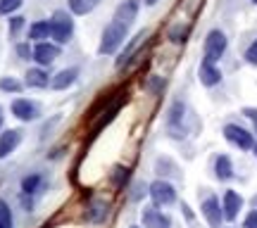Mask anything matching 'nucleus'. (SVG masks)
Returning <instances> with one entry per match:
<instances>
[{
	"label": "nucleus",
	"instance_id": "nucleus-1",
	"mask_svg": "<svg viewBox=\"0 0 257 228\" xmlns=\"http://www.w3.org/2000/svg\"><path fill=\"white\" fill-rule=\"evenodd\" d=\"M136 15H138V0H124L119 8L114 10L112 22L105 27V31H102L100 48H98L100 55H112V53L119 50V46L124 43V38H126V34H128V27H131L134 19H136Z\"/></svg>",
	"mask_w": 257,
	"mask_h": 228
},
{
	"label": "nucleus",
	"instance_id": "nucleus-2",
	"mask_svg": "<svg viewBox=\"0 0 257 228\" xmlns=\"http://www.w3.org/2000/svg\"><path fill=\"white\" fill-rule=\"evenodd\" d=\"M50 36L55 38L57 43H67V41H72V34H74V19L72 15H67L62 10H57L53 12V17H50Z\"/></svg>",
	"mask_w": 257,
	"mask_h": 228
},
{
	"label": "nucleus",
	"instance_id": "nucleus-3",
	"mask_svg": "<svg viewBox=\"0 0 257 228\" xmlns=\"http://www.w3.org/2000/svg\"><path fill=\"white\" fill-rule=\"evenodd\" d=\"M148 195H150V200H153L155 207H169V204L176 202L174 185L167 181H153L148 185Z\"/></svg>",
	"mask_w": 257,
	"mask_h": 228
},
{
	"label": "nucleus",
	"instance_id": "nucleus-4",
	"mask_svg": "<svg viewBox=\"0 0 257 228\" xmlns=\"http://www.w3.org/2000/svg\"><path fill=\"white\" fill-rule=\"evenodd\" d=\"M167 131L172 138H186L188 126H186V105L184 102H174L169 117H167Z\"/></svg>",
	"mask_w": 257,
	"mask_h": 228
},
{
	"label": "nucleus",
	"instance_id": "nucleus-5",
	"mask_svg": "<svg viewBox=\"0 0 257 228\" xmlns=\"http://www.w3.org/2000/svg\"><path fill=\"white\" fill-rule=\"evenodd\" d=\"M226 46H229V41H226V36H224V31L212 29L210 34H207V38H205V60L212 62V64L217 62V60H221Z\"/></svg>",
	"mask_w": 257,
	"mask_h": 228
},
{
	"label": "nucleus",
	"instance_id": "nucleus-6",
	"mask_svg": "<svg viewBox=\"0 0 257 228\" xmlns=\"http://www.w3.org/2000/svg\"><path fill=\"white\" fill-rule=\"evenodd\" d=\"M121 105H124V93H117V98H114V100H112L110 105H107V107L100 112V114H93V117H95V121H93V136H98L102 128L107 126L112 119L119 114Z\"/></svg>",
	"mask_w": 257,
	"mask_h": 228
},
{
	"label": "nucleus",
	"instance_id": "nucleus-7",
	"mask_svg": "<svg viewBox=\"0 0 257 228\" xmlns=\"http://www.w3.org/2000/svg\"><path fill=\"white\" fill-rule=\"evenodd\" d=\"M224 138H226L229 143H233L236 147H240V150H252V147H255L252 133L245 131L243 126H236V124H226V126H224Z\"/></svg>",
	"mask_w": 257,
	"mask_h": 228
},
{
	"label": "nucleus",
	"instance_id": "nucleus-8",
	"mask_svg": "<svg viewBox=\"0 0 257 228\" xmlns=\"http://www.w3.org/2000/svg\"><path fill=\"white\" fill-rule=\"evenodd\" d=\"M200 211H202V216H205V221H207L212 228L221 226V221H224V211H221V202L217 200L214 195H210V197H205V200H202Z\"/></svg>",
	"mask_w": 257,
	"mask_h": 228
},
{
	"label": "nucleus",
	"instance_id": "nucleus-9",
	"mask_svg": "<svg viewBox=\"0 0 257 228\" xmlns=\"http://www.w3.org/2000/svg\"><path fill=\"white\" fill-rule=\"evenodd\" d=\"M141 221H143V228H172V219L160 211V207H146L141 211Z\"/></svg>",
	"mask_w": 257,
	"mask_h": 228
},
{
	"label": "nucleus",
	"instance_id": "nucleus-10",
	"mask_svg": "<svg viewBox=\"0 0 257 228\" xmlns=\"http://www.w3.org/2000/svg\"><path fill=\"white\" fill-rule=\"evenodd\" d=\"M19 143H22V131H19V128L3 131V133H0V159H5V157L12 155V152L17 150Z\"/></svg>",
	"mask_w": 257,
	"mask_h": 228
},
{
	"label": "nucleus",
	"instance_id": "nucleus-11",
	"mask_svg": "<svg viewBox=\"0 0 257 228\" xmlns=\"http://www.w3.org/2000/svg\"><path fill=\"white\" fill-rule=\"evenodd\" d=\"M60 57V46H53V43H36L34 48V60H36L41 67H48V64H53Z\"/></svg>",
	"mask_w": 257,
	"mask_h": 228
},
{
	"label": "nucleus",
	"instance_id": "nucleus-12",
	"mask_svg": "<svg viewBox=\"0 0 257 228\" xmlns=\"http://www.w3.org/2000/svg\"><path fill=\"white\" fill-rule=\"evenodd\" d=\"M240 207H243V197L236 190H226L224 192V202H221V211H224V219L233 221L238 216Z\"/></svg>",
	"mask_w": 257,
	"mask_h": 228
},
{
	"label": "nucleus",
	"instance_id": "nucleus-13",
	"mask_svg": "<svg viewBox=\"0 0 257 228\" xmlns=\"http://www.w3.org/2000/svg\"><path fill=\"white\" fill-rule=\"evenodd\" d=\"M12 114L19 121H34L38 117V105L31 100H24V98H17V100L12 102Z\"/></svg>",
	"mask_w": 257,
	"mask_h": 228
},
{
	"label": "nucleus",
	"instance_id": "nucleus-14",
	"mask_svg": "<svg viewBox=\"0 0 257 228\" xmlns=\"http://www.w3.org/2000/svg\"><path fill=\"white\" fill-rule=\"evenodd\" d=\"M107 211H110L107 202L95 197V200H91L88 202V207H86V219L91 221V223H102L105 216H107Z\"/></svg>",
	"mask_w": 257,
	"mask_h": 228
},
{
	"label": "nucleus",
	"instance_id": "nucleus-15",
	"mask_svg": "<svg viewBox=\"0 0 257 228\" xmlns=\"http://www.w3.org/2000/svg\"><path fill=\"white\" fill-rule=\"evenodd\" d=\"M76 76H79V69H62L50 79V86H53V91H64L76 81Z\"/></svg>",
	"mask_w": 257,
	"mask_h": 228
},
{
	"label": "nucleus",
	"instance_id": "nucleus-16",
	"mask_svg": "<svg viewBox=\"0 0 257 228\" xmlns=\"http://www.w3.org/2000/svg\"><path fill=\"white\" fill-rule=\"evenodd\" d=\"M219 81H221V72L212 62L205 60V62L200 64V83L207 86V88H212V86H217Z\"/></svg>",
	"mask_w": 257,
	"mask_h": 228
},
{
	"label": "nucleus",
	"instance_id": "nucleus-17",
	"mask_svg": "<svg viewBox=\"0 0 257 228\" xmlns=\"http://www.w3.org/2000/svg\"><path fill=\"white\" fill-rule=\"evenodd\" d=\"M214 176H217L219 181L233 178V162H231L229 155H219L214 159Z\"/></svg>",
	"mask_w": 257,
	"mask_h": 228
},
{
	"label": "nucleus",
	"instance_id": "nucleus-18",
	"mask_svg": "<svg viewBox=\"0 0 257 228\" xmlns=\"http://www.w3.org/2000/svg\"><path fill=\"white\" fill-rule=\"evenodd\" d=\"M146 36H148V31H141V34H138V36L131 41V46H126L124 50H121V55L117 57V67H119V69H121V67H126L128 60H134V55H136L138 46L143 43V38H146Z\"/></svg>",
	"mask_w": 257,
	"mask_h": 228
},
{
	"label": "nucleus",
	"instance_id": "nucleus-19",
	"mask_svg": "<svg viewBox=\"0 0 257 228\" xmlns=\"http://www.w3.org/2000/svg\"><path fill=\"white\" fill-rule=\"evenodd\" d=\"M27 86L29 88H48V86H50V76H48L43 69H29Z\"/></svg>",
	"mask_w": 257,
	"mask_h": 228
},
{
	"label": "nucleus",
	"instance_id": "nucleus-20",
	"mask_svg": "<svg viewBox=\"0 0 257 228\" xmlns=\"http://www.w3.org/2000/svg\"><path fill=\"white\" fill-rule=\"evenodd\" d=\"M100 0H67V5L72 10V15H88L98 8Z\"/></svg>",
	"mask_w": 257,
	"mask_h": 228
},
{
	"label": "nucleus",
	"instance_id": "nucleus-21",
	"mask_svg": "<svg viewBox=\"0 0 257 228\" xmlns=\"http://www.w3.org/2000/svg\"><path fill=\"white\" fill-rule=\"evenodd\" d=\"M128 169L126 166H121V164H117V166H112V171H110V183L119 190V188H124L126 185V181H128Z\"/></svg>",
	"mask_w": 257,
	"mask_h": 228
},
{
	"label": "nucleus",
	"instance_id": "nucleus-22",
	"mask_svg": "<svg viewBox=\"0 0 257 228\" xmlns=\"http://www.w3.org/2000/svg\"><path fill=\"white\" fill-rule=\"evenodd\" d=\"M41 183H43L41 173H29V176L22 178V192H24V195H34V192L41 188Z\"/></svg>",
	"mask_w": 257,
	"mask_h": 228
},
{
	"label": "nucleus",
	"instance_id": "nucleus-23",
	"mask_svg": "<svg viewBox=\"0 0 257 228\" xmlns=\"http://www.w3.org/2000/svg\"><path fill=\"white\" fill-rule=\"evenodd\" d=\"M29 38L43 43V38H50V24H48V22H36L34 27L29 29Z\"/></svg>",
	"mask_w": 257,
	"mask_h": 228
},
{
	"label": "nucleus",
	"instance_id": "nucleus-24",
	"mask_svg": "<svg viewBox=\"0 0 257 228\" xmlns=\"http://www.w3.org/2000/svg\"><path fill=\"white\" fill-rule=\"evenodd\" d=\"M22 88H24V86H22L17 79H12V76H10V79H0V91H5V93H22Z\"/></svg>",
	"mask_w": 257,
	"mask_h": 228
},
{
	"label": "nucleus",
	"instance_id": "nucleus-25",
	"mask_svg": "<svg viewBox=\"0 0 257 228\" xmlns=\"http://www.w3.org/2000/svg\"><path fill=\"white\" fill-rule=\"evenodd\" d=\"M0 228H12V211L3 200H0Z\"/></svg>",
	"mask_w": 257,
	"mask_h": 228
},
{
	"label": "nucleus",
	"instance_id": "nucleus-26",
	"mask_svg": "<svg viewBox=\"0 0 257 228\" xmlns=\"http://www.w3.org/2000/svg\"><path fill=\"white\" fill-rule=\"evenodd\" d=\"M24 0H0V15H12L15 10L22 8Z\"/></svg>",
	"mask_w": 257,
	"mask_h": 228
},
{
	"label": "nucleus",
	"instance_id": "nucleus-27",
	"mask_svg": "<svg viewBox=\"0 0 257 228\" xmlns=\"http://www.w3.org/2000/svg\"><path fill=\"white\" fill-rule=\"evenodd\" d=\"M22 27H24V17H12L10 19V34H12V36H17Z\"/></svg>",
	"mask_w": 257,
	"mask_h": 228
},
{
	"label": "nucleus",
	"instance_id": "nucleus-28",
	"mask_svg": "<svg viewBox=\"0 0 257 228\" xmlns=\"http://www.w3.org/2000/svg\"><path fill=\"white\" fill-rule=\"evenodd\" d=\"M243 228H257V209L248 211V216L243 219Z\"/></svg>",
	"mask_w": 257,
	"mask_h": 228
},
{
	"label": "nucleus",
	"instance_id": "nucleus-29",
	"mask_svg": "<svg viewBox=\"0 0 257 228\" xmlns=\"http://www.w3.org/2000/svg\"><path fill=\"white\" fill-rule=\"evenodd\" d=\"M17 53H19V57H22V60H34V50H31L27 43H19Z\"/></svg>",
	"mask_w": 257,
	"mask_h": 228
},
{
	"label": "nucleus",
	"instance_id": "nucleus-30",
	"mask_svg": "<svg viewBox=\"0 0 257 228\" xmlns=\"http://www.w3.org/2000/svg\"><path fill=\"white\" fill-rule=\"evenodd\" d=\"M245 60H248L250 64H257V41L245 50Z\"/></svg>",
	"mask_w": 257,
	"mask_h": 228
},
{
	"label": "nucleus",
	"instance_id": "nucleus-31",
	"mask_svg": "<svg viewBox=\"0 0 257 228\" xmlns=\"http://www.w3.org/2000/svg\"><path fill=\"white\" fill-rule=\"evenodd\" d=\"M243 114H245V117L252 121V126H255V133H257V110H255V107H245V110H243Z\"/></svg>",
	"mask_w": 257,
	"mask_h": 228
},
{
	"label": "nucleus",
	"instance_id": "nucleus-32",
	"mask_svg": "<svg viewBox=\"0 0 257 228\" xmlns=\"http://www.w3.org/2000/svg\"><path fill=\"white\" fill-rule=\"evenodd\" d=\"M143 192H146V185H143V183H138L136 192H134V200H141V197H143Z\"/></svg>",
	"mask_w": 257,
	"mask_h": 228
},
{
	"label": "nucleus",
	"instance_id": "nucleus-33",
	"mask_svg": "<svg viewBox=\"0 0 257 228\" xmlns=\"http://www.w3.org/2000/svg\"><path fill=\"white\" fill-rule=\"evenodd\" d=\"M3 121H5V114H3V107H0V128H3Z\"/></svg>",
	"mask_w": 257,
	"mask_h": 228
},
{
	"label": "nucleus",
	"instance_id": "nucleus-34",
	"mask_svg": "<svg viewBox=\"0 0 257 228\" xmlns=\"http://www.w3.org/2000/svg\"><path fill=\"white\" fill-rule=\"evenodd\" d=\"M146 3H148V5H155V3H157V0H146Z\"/></svg>",
	"mask_w": 257,
	"mask_h": 228
},
{
	"label": "nucleus",
	"instance_id": "nucleus-35",
	"mask_svg": "<svg viewBox=\"0 0 257 228\" xmlns=\"http://www.w3.org/2000/svg\"><path fill=\"white\" fill-rule=\"evenodd\" d=\"M252 150H255V157H257V143H255V147H252Z\"/></svg>",
	"mask_w": 257,
	"mask_h": 228
},
{
	"label": "nucleus",
	"instance_id": "nucleus-36",
	"mask_svg": "<svg viewBox=\"0 0 257 228\" xmlns=\"http://www.w3.org/2000/svg\"><path fill=\"white\" fill-rule=\"evenodd\" d=\"M255 207H257V197H255Z\"/></svg>",
	"mask_w": 257,
	"mask_h": 228
},
{
	"label": "nucleus",
	"instance_id": "nucleus-37",
	"mask_svg": "<svg viewBox=\"0 0 257 228\" xmlns=\"http://www.w3.org/2000/svg\"><path fill=\"white\" fill-rule=\"evenodd\" d=\"M131 228H141V226H131Z\"/></svg>",
	"mask_w": 257,
	"mask_h": 228
},
{
	"label": "nucleus",
	"instance_id": "nucleus-38",
	"mask_svg": "<svg viewBox=\"0 0 257 228\" xmlns=\"http://www.w3.org/2000/svg\"><path fill=\"white\" fill-rule=\"evenodd\" d=\"M252 3H257V0H252Z\"/></svg>",
	"mask_w": 257,
	"mask_h": 228
}]
</instances>
